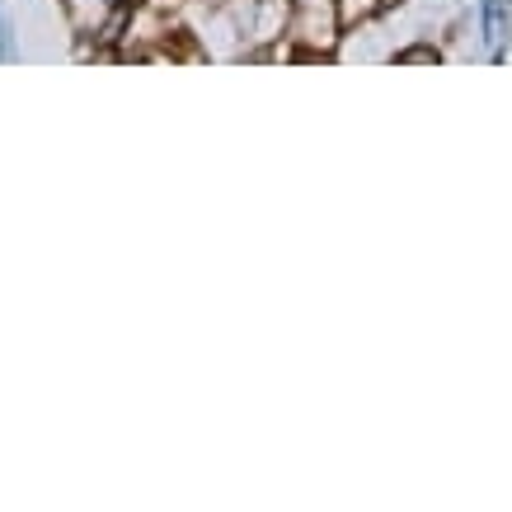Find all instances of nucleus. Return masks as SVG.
I'll return each mask as SVG.
<instances>
[{"label": "nucleus", "instance_id": "nucleus-2", "mask_svg": "<svg viewBox=\"0 0 512 512\" xmlns=\"http://www.w3.org/2000/svg\"><path fill=\"white\" fill-rule=\"evenodd\" d=\"M113 5H132V0H113Z\"/></svg>", "mask_w": 512, "mask_h": 512}, {"label": "nucleus", "instance_id": "nucleus-1", "mask_svg": "<svg viewBox=\"0 0 512 512\" xmlns=\"http://www.w3.org/2000/svg\"><path fill=\"white\" fill-rule=\"evenodd\" d=\"M376 10H381V0H343V5H339V24L348 29L353 19H367V15H376Z\"/></svg>", "mask_w": 512, "mask_h": 512}]
</instances>
